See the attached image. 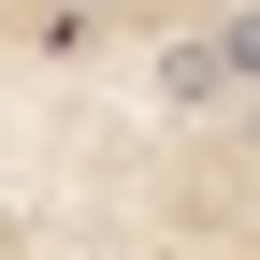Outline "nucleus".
Returning a JSON list of instances; mask_svg holds the SVG:
<instances>
[{
	"label": "nucleus",
	"instance_id": "f257e3e1",
	"mask_svg": "<svg viewBox=\"0 0 260 260\" xmlns=\"http://www.w3.org/2000/svg\"><path fill=\"white\" fill-rule=\"evenodd\" d=\"M0 260H260V0H0Z\"/></svg>",
	"mask_w": 260,
	"mask_h": 260
}]
</instances>
